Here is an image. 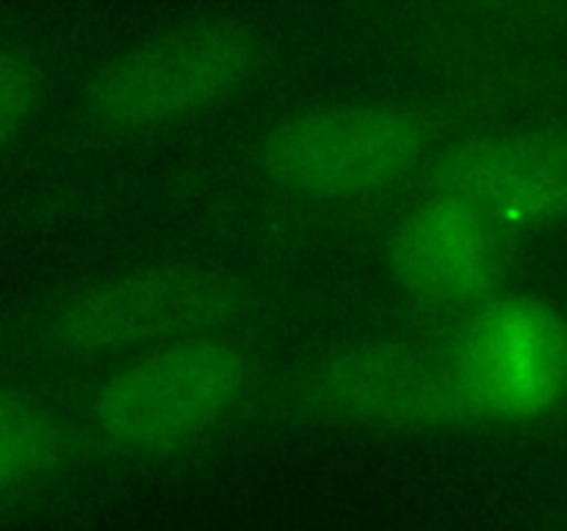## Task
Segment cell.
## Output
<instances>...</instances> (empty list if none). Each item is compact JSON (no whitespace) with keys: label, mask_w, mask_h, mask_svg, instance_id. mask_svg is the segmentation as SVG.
Returning a JSON list of instances; mask_svg holds the SVG:
<instances>
[{"label":"cell","mask_w":567,"mask_h":531,"mask_svg":"<svg viewBox=\"0 0 567 531\" xmlns=\"http://www.w3.org/2000/svg\"><path fill=\"white\" fill-rule=\"evenodd\" d=\"M247 348L221 335L188 337L127 357L94 387L89 424L116 454L158 457L205 440L252 393Z\"/></svg>","instance_id":"cell-1"},{"label":"cell","mask_w":567,"mask_h":531,"mask_svg":"<svg viewBox=\"0 0 567 531\" xmlns=\"http://www.w3.org/2000/svg\"><path fill=\"white\" fill-rule=\"evenodd\" d=\"M61 454L59 426L28 398L0 391V496L48 473Z\"/></svg>","instance_id":"cell-9"},{"label":"cell","mask_w":567,"mask_h":531,"mask_svg":"<svg viewBox=\"0 0 567 531\" xmlns=\"http://www.w3.org/2000/svg\"><path fill=\"white\" fill-rule=\"evenodd\" d=\"M247 299L205 266H142L103 277L50 308L44 341L64 357H136L188 337L221 335Z\"/></svg>","instance_id":"cell-2"},{"label":"cell","mask_w":567,"mask_h":531,"mask_svg":"<svg viewBox=\"0 0 567 531\" xmlns=\"http://www.w3.org/2000/svg\"><path fill=\"white\" fill-rule=\"evenodd\" d=\"M42 100V70L28 53L0 48V153L33 119Z\"/></svg>","instance_id":"cell-10"},{"label":"cell","mask_w":567,"mask_h":531,"mask_svg":"<svg viewBox=\"0 0 567 531\" xmlns=\"http://www.w3.org/2000/svg\"><path fill=\"white\" fill-rule=\"evenodd\" d=\"M437 188L498 230H546L567 221V142L543 133H491L454 144Z\"/></svg>","instance_id":"cell-8"},{"label":"cell","mask_w":567,"mask_h":531,"mask_svg":"<svg viewBox=\"0 0 567 531\" xmlns=\"http://www.w3.org/2000/svg\"><path fill=\"white\" fill-rule=\"evenodd\" d=\"M471 418L526 426L567 404V313L537 293H496L449 343Z\"/></svg>","instance_id":"cell-5"},{"label":"cell","mask_w":567,"mask_h":531,"mask_svg":"<svg viewBox=\"0 0 567 531\" xmlns=\"http://www.w3.org/2000/svg\"><path fill=\"white\" fill-rule=\"evenodd\" d=\"M430 153L432 131L419 111L354 100L313 105L277 122L260 142L258 169L288 197L338 202L399 186Z\"/></svg>","instance_id":"cell-3"},{"label":"cell","mask_w":567,"mask_h":531,"mask_svg":"<svg viewBox=\"0 0 567 531\" xmlns=\"http://www.w3.org/2000/svg\"><path fill=\"white\" fill-rule=\"evenodd\" d=\"M297 402L313 418L360 429H446L471 418L449 346L374 337L338 346L308 365Z\"/></svg>","instance_id":"cell-6"},{"label":"cell","mask_w":567,"mask_h":531,"mask_svg":"<svg viewBox=\"0 0 567 531\" xmlns=\"http://www.w3.org/2000/svg\"><path fill=\"white\" fill-rule=\"evenodd\" d=\"M258 64L260 42L249 28L194 22L114 55L89 83L86 111L105 131H161L236 97Z\"/></svg>","instance_id":"cell-4"},{"label":"cell","mask_w":567,"mask_h":531,"mask_svg":"<svg viewBox=\"0 0 567 531\" xmlns=\"http://www.w3.org/2000/svg\"><path fill=\"white\" fill-rule=\"evenodd\" d=\"M388 269L415 302L471 313L502 293L504 230L460 197L435 188L393 227Z\"/></svg>","instance_id":"cell-7"}]
</instances>
